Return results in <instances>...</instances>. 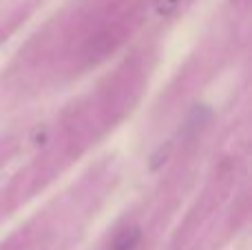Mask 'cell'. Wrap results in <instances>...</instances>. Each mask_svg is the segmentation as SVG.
I'll return each mask as SVG.
<instances>
[{"instance_id":"obj_1","label":"cell","mask_w":252,"mask_h":250,"mask_svg":"<svg viewBox=\"0 0 252 250\" xmlns=\"http://www.w3.org/2000/svg\"><path fill=\"white\" fill-rule=\"evenodd\" d=\"M137 242H139V230L130 228V230H126V233H122L118 239H115L111 250H133L135 246H137Z\"/></svg>"},{"instance_id":"obj_2","label":"cell","mask_w":252,"mask_h":250,"mask_svg":"<svg viewBox=\"0 0 252 250\" xmlns=\"http://www.w3.org/2000/svg\"><path fill=\"white\" fill-rule=\"evenodd\" d=\"M179 2L182 0H155V9L159 16H168V13H173L179 7Z\"/></svg>"}]
</instances>
